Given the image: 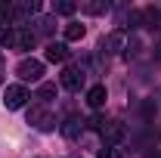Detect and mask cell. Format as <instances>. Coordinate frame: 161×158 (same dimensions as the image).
Returning a JSON list of instances; mask_svg holds the SVG:
<instances>
[{
	"label": "cell",
	"mask_w": 161,
	"mask_h": 158,
	"mask_svg": "<svg viewBox=\"0 0 161 158\" xmlns=\"http://www.w3.org/2000/svg\"><path fill=\"white\" fill-rule=\"evenodd\" d=\"M28 90L22 87V84H13V87H6V93H3V102H6V109H22L25 102H28Z\"/></svg>",
	"instance_id": "cell-4"
},
{
	"label": "cell",
	"mask_w": 161,
	"mask_h": 158,
	"mask_svg": "<svg viewBox=\"0 0 161 158\" xmlns=\"http://www.w3.org/2000/svg\"><path fill=\"white\" fill-rule=\"evenodd\" d=\"M105 99H108V93H105V87H102V84H96V87H90V90H87V102H90L93 109H102V105H105Z\"/></svg>",
	"instance_id": "cell-10"
},
{
	"label": "cell",
	"mask_w": 161,
	"mask_h": 158,
	"mask_svg": "<svg viewBox=\"0 0 161 158\" xmlns=\"http://www.w3.org/2000/svg\"><path fill=\"white\" fill-rule=\"evenodd\" d=\"M87 127H90V130H102V127H105V118H102V115H93V118H87Z\"/></svg>",
	"instance_id": "cell-22"
},
{
	"label": "cell",
	"mask_w": 161,
	"mask_h": 158,
	"mask_svg": "<svg viewBox=\"0 0 161 158\" xmlns=\"http://www.w3.org/2000/svg\"><path fill=\"white\" fill-rule=\"evenodd\" d=\"M127 133V127L121 124V121H105V127H102V139H105V146H118L121 139Z\"/></svg>",
	"instance_id": "cell-5"
},
{
	"label": "cell",
	"mask_w": 161,
	"mask_h": 158,
	"mask_svg": "<svg viewBox=\"0 0 161 158\" xmlns=\"http://www.w3.org/2000/svg\"><path fill=\"white\" fill-rule=\"evenodd\" d=\"M37 9H40L37 0H28V3H19V6H16V16H34Z\"/></svg>",
	"instance_id": "cell-16"
},
{
	"label": "cell",
	"mask_w": 161,
	"mask_h": 158,
	"mask_svg": "<svg viewBox=\"0 0 161 158\" xmlns=\"http://www.w3.org/2000/svg\"><path fill=\"white\" fill-rule=\"evenodd\" d=\"M78 130H80V121H78V118H68L65 124H62V133H65L68 139H75V137H78Z\"/></svg>",
	"instance_id": "cell-17"
},
{
	"label": "cell",
	"mask_w": 161,
	"mask_h": 158,
	"mask_svg": "<svg viewBox=\"0 0 161 158\" xmlns=\"http://www.w3.org/2000/svg\"><path fill=\"white\" fill-rule=\"evenodd\" d=\"M80 84H84L80 68L78 65H65V68H62V87H65V90H80Z\"/></svg>",
	"instance_id": "cell-6"
},
{
	"label": "cell",
	"mask_w": 161,
	"mask_h": 158,
	"mask_svg": "<svg viewBox=\"0 0 161 158\" xmlns=\"http://www.w3.org/2000/svg\"><path fill=\"white\" fill-rule=\"evenodd\" d=\"M142 25V9H130L124 16V28H140Z\"/></svg>",
	"instance_id": "cell-15"
},
{
	"label": "cell",
	"mask_w": 161,
	"mask_h": 158,
	"mask_svg": "<svg viewBox=\"0 0 161 158\" xmlns=\"http://www.w3.org/2000/svg\"><path fill=\"white\" fill-rule=\"evenodd\" d=\"M142 25L152 28V31L161 28V9H158V6H146V9H142Z\"/></svg>",
	"instance_id": "cell-8"
},
{
	"label": "cell",
	"mask_w": 161,
	"mask_h": 158,
	"mask_svg": "<svg viewBox=\"0 0 161 158\" xmlns=\"http://www.w3.org/2000/svg\"><path fill=\"white\" fill-rule=\"evenodd\" d=\"M155 112H158V102H155V99H146V102H142V115H146V118H155Z\"/></svg>",
	"instance_id": "cell-21"
},
{
	"label": "cell",
	"mask_w": 161,
	"mask_h": 158,
	"mask_svg": "<svg viewBox=\"0 0 161 158\" xmlns=\"http://www.w3.org/2000/svg\"><path fill=\"white\" fill-rule=\"evenodd\" d=\"M34 40H37V37H34L31 28H19V25H16L13 34H9V50H31Z\"/></svg>",
	"instance_id": "cell-1"
},
{
	"label": "cell",
	"mask_w": 161,
	"mask_h": 158,
	"mask_svg": "<svg viewBox=\"0 0 161 158\" xmlns=\"http://www.w3.org/2000/svg\"><path fill=\"white\" fill-rule=\"evenodd\" d=\"M53 96H56V84H40L34 93V99H40V102H50Z\"/></svg>",
	"instance_id": "cell-13"
},
{
	"label": "cell",
	"mask_w": 161,
	"mask_h": 158,
	"mask_svg": "<svg viewBox=\"0 0 161 158\" xmlns=\"http://www.w3.org/2000/svg\"><path fill=\"white\" fill-rule=\"evenodd\" d=\"M16 75H19L22 81H40V75H43V62H40V59H22L19 65H16Z\"/></svg>",
	"instance_id": "cell-3"
},
{
	"label": "cell",
	"mask_w": 161,
	"mask_h": 158,
	"mask_svg": "<svg viewBox=\"0 0 161 158\" xmlns=\"http://www.w3.org/2000/svg\"><path fill=\"white\" fill-rule=\"evenodd\" d=\"M9 34H13V28H0V47H9Z\"/></svg>",
	"instance_id": "cell-24"
},
{
	"label": "cell",
	"mask_w": 161,
	"mask_h": 158,
	"mask_svg": "<svg viewBox=\"0 0 161 158\" xmlns=\"http://www.w3.org/2000/svg\"><path fill=\"white\" fill-rule=\"evenodd\" d=\"M136 53H140V40L133 37V40H130V43H127V47H124V56L130 59V56H136Z\"/></svg>",
	"instance_id": "cell-23"
},
{
	"label": "cell",
	"mask_w": 161,
	"mask_h": 158,
	"mask_svg": "<svg viewBox=\"0 0 161 158\" xmlns=\"http://www.w3.org/2000/svg\"><path fill=\"white\" fill-rule=\"evenodd\" d=\"M0 81H3V56H0Z\"/></svg>",
	"instance_id": "cell-25"
},
{
	"label": "cell",
	"mask_w": 161,
	"mask_h": 158,
	"mask_svg": "<svg viewBox=\"0 0 161 158\" xmlns=\"http://www.w3.org/2000/svg\"><path fill=\"white\" fill-rule=\"evenodd\" d=\"M84 37V25L80 22H68L65 25V40H80Z\"/></svg>",
	"instance_id": "cell-14"
},
{
	"label": "cell",
	"mask_w": 161,
	"mask_h": 158,
	"mask_svg": "<svg viewBox=\"0 0 161 158\" xmlns=\"http://www.w3.org/2000/svg\"><path fill=\"white\" fill-rule=\"evenodd\" d=\"M96 158H124V152H121L118 146H102Z\"/></svg>",
	"instance_id": "cell-20"
},
{
	"label": "cell",
	"mask_w": 161,
	"mask_h": 158,
	"mask_svg": "<svg viewBox=\"0 0 161 158\" xmlns=\"http://www.w3.org/2000/svg\"><path fill=\"white\" fill-rule=\"evenodd\" d=\"M53 9H56V13H59V16H71V13H75V9H78V3H71V0H59V3H56V6H53Z\"/></svg>",
	"instance_id": "cell-18"
},
{
	"label": "cell",
	"mask_w": 161,
	"mask_h": 158,
	"mask_svg": "<svg viewBox=\"0 0 161 158\" xmlns=\"http://www.w3.org/2000/svg\"><path fill=\"white\" fill-rule=\"evenodd\" d=\"M149 158H161V155H155V152H152V155H149Z\"/></svg>",
	"instance_id": "cell-26"
},
{
	"label": "cell",
	"mask_w": 161,
	"mask_h": 158,
	"mask_svg": "<svg viewBox=\"0 0 161 158\" xmlns=\"http://www.w3.org/2000/svg\"><path fill=\"white\" fill-rule=\"evenodd\" d=\"M53 28H56V19L53 16H40L31 31H34V37H47V34H53Z\"/></svg>",
	"instance_id": "cell-7"
},
{
	"label": "cell",
	"mask_w": 161,
	"mask_h": 158,
	"mask_svg": "<svg viewBox=\"0 0 161 158\" xmlns=\"http://www.w3.org/2000/svg\"><path fill=\"white\" fill-rule=\"evenodd\" d=\"M13 19H16V3H0V28L13 25Z\"/></svg>",
	"instance_id": "cell-12"
},
{
	"label": "cell",
	"mask_w": 161,
	"mask_h": 158,
	"mask_svg": "<svg viewBox=\"0 0 161 158\" xmlns=\"http://www.w3.org/2000/svg\"><path fill=\"white\" fill-rule=\"evenodd\" d=\"M80 9H84V13H90V16H99V13L108 9V3H80Z\"/></svg>",
	"instance_id": "cell-19"
},
{
	"label": "cell",
	"mask_w": 161,
	"mask_h": 158,
	"mask_svg": "<svg viewBox=\"0 0 161 158\" xmlns=\"http://www.w3.org/2000/svg\"><path fill=\"white\" fill-rule=\"evenodd\" d=\"M121 43H124V34H121V31H112L108 37H102L99 50H102V53H118V50H121Z\"/></svg>",
	"instance_id": "cell-9"
},
{
	"label": "cell",
	"mask_w": 161,
	"mask_h": 158,
	"mask_svg": "<svg viewBox=\"0 0 161 158\" xmlns=\"http://www.w3.org/2000/svg\"><path fill=\"white\" fill-rule=\"evenodd\" d=\"M47 59L50 62H65L68 59V47L65 43H47Z\"/></svg>",
	"instance_id": "cell-11"
},
{
	"label": "cell",
	"mask_w": 161,
	"mask_h": 158,
	"mask_svg": "<svg viewBox=\"0 0 161 158\" xmlns=\"http://www.w3.org/2000/svg\"><path fill=\"white\" fill-rule=\"evenodd\" d=\"M28 124H34L37 130H53V127H56V115H50L43 105H34V109L28 112Z\"/></svg>",
	"instance_id": "cell-2"
}]
</instances>
